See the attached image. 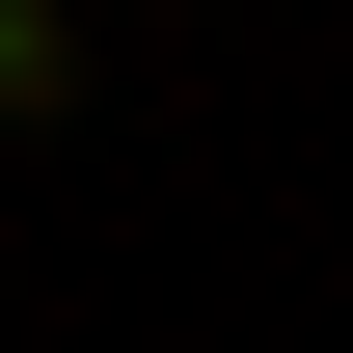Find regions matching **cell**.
<instances>
[{"label":"cell","instance_id":"1","mask_svg":"<svg viewBox=\"0 0 353 353\" xmlns=\"http://www.w3.org/2000/svg\"><path fill=\"white\" fill-rule=\"evenodd\" d=\"M82 109V0H0V136H54Z\"/></svg>","mask_w":353,"mask_h":353}]
</instances>
